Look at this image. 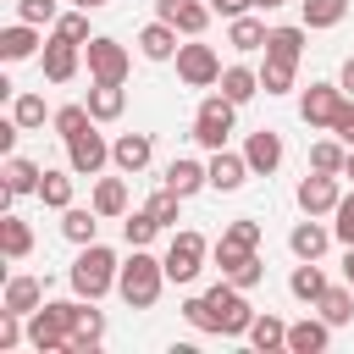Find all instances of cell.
Segmentation results:
<instances>
[{"mask_svg":"<svg viewBox=\"0 0 354 354\" xmlns=\"http://www.w3.org/2000/svg\"><path fill=\"white\" fill-rule=\"evenodd\" d=\"M205 171H210V188H216V194H238V188L254 177L249 160H243V149H210Z\"/></svg>","mask_w":354,"mask_h":354,"instance_id":"cell-14","label":"cell"},{"mask_svg":"<svg viewBox=\"0 0 354 354\" xmlns=\"http://www.w3.org/2000/svg\"><path fill=\"white\" fill-rule=\"evenodd\" d=\"M149 160H155V138H149V133H122V138H111V166H116V171L138 177Z\"/></svg>","mask_w":354,"mask_h":354,"instance_id":"cell-16","label":"cell"},{"mask_svg":"<svg viewBox=\"0 0 354 354\" xmlns=\"http://www.w3.org/2000/svg\"><path fill=\"white\" fill-rule=\"evenodd\" d=\"M138 55L144 61H177V28L171 22H149V28H138Z\"/></svg>","mask_w":354,"mask_h":354,"instance_id":"cell-20","label":"cell"},{"mask_svg":"<svg viewBox=\"0 0 354 354\" xmlns=\"http://www.w3.org/2000/svg\"><path fill=\"white\" fill-rule=\"evenodd\" d=\"M77 304L83 299H44L33 315H28V343L39 354H66L72 332H77Z\"/></svg>","mask_w":354,"mask_h":354,"instance_id":"cell-3","label":"cell"},{"mask_svg":"<svg viewBox=\"0 0 354 354\" xmlns=\"http://www.w3.org/2000/svg\"><path fill=\"white\" fill-rule=\"evenodd\" d=\"M77 61H83V44H72V39H61V33H50L44 50H39V66H44L50 83H72V77H77Z\"/></svg>","mask_w":354,"mask_h":354,"instance_id":"cell-13","label":"cell"},{"mask_svg":"<svg viewBox=\"0 0 354 354\" xmlns=\"http://www.w3.org/2000/svg\"><path fill=\"white\" fill-rule=\"evenodd\" d=\"M155 17L160 22H171L177 33H188V39H199L205 28H210V0H155Z\"/></svg>","mask_w":354,"mask_h":354,"instance_id":"cell-12","label":"cell"},{"mask_svg":"<svg viewBox=\"0 0 354 354\" xmlns=\"http://www.w3.org/2000/svg\"><path fill=\"white\" fill-rule=\"evenodd\" d=\"M326 288H332V282H326V271H321L315 260H299V266H293V277H288V293H293L299 304H315Z\"/></svg>","mask_w":354,"mask_h":354,"instance_id":"cell-26","label":"cell"},{"mask_svg":"<svg viewBox=\"0 0 354 354\" xmlns=\"http://www.w3.org/2000/svg\"><path fill=\"white\" fill-rule=\"evenodd\" d=\"M39 304H44V282H39V277H6L0 310H11V315H33Z\"/></svg>","mask_w":354,"mask_h":354,"instance_id":"cell-19","label":"cell"},{"mask_svg":"<svg viewBox=\"0 0 354 354\" xmlns=\"http://www.w3.org/2000/svg\"><path fill=\"white\" fill-rule=\"evenodd\" d=\"M83 61H88V77H94V83H127V66H133L127 44L111 39V33H94V39L83 44Z\"/></svg>","mask_w":354,"mask_h":354,"instance_id":"cell-7","label":"cell"},{"mask_svg":"<svg viewBox=\"0 0 354 354\" xmlns=\"http://www.w3.org/2000/svg\"><path fill=\"white\" fill-rule=\"evenodd\" d=\"M155 232H160V221H155L149 210L122 216V238H127V249H149V243H155Z\"/></svg>","mask_w":354,"mask_h":354,"instance_id":"cell-41","label":"cell"},{"mask_svg":"<svg viewBox=\"0 0 354 354\" xmlns=\"http://www.w3.org/2000/svg\"><path fill=\"white\" fill-rule=\"evenodd\" d=\"M343 83H310L304 94H299V116H304V127H332L337 122V111H343Z\"/></svg>","mask_w":354,"mask_h":354,"instance_id":"cell-10","label":"cell"},{"mask_svg":"<svg viewBox=\"0 0 354 354\" xmlns=\"http://www.w3.org/2000/svg\"><path fill=\"white\" fill-rule=\"evenodd\" d=\"M72 6H83V11H100V6H111V0H72Z\"/></svg>","mask_w":354,"mask_h":354,"instance_id":"cell-52","label":"cell"},{"mask_svg":"<svg viewBox=\"0 0 354 354\" xmlns=\"http://www.w3.org/2000/svg\"><path fill=\"white\" fill-rule=\"evenodd\" d=\"M88 111H94V122H116L127 111V88L122 83H94L88 88Z\"/></svg>","mask_w":354,"mask_h":354,"instance_id":"cell-31","label":"cell"},{"mask_svg":"<svg viewBox=\"0 0 354 354\" xmlns=\"http://www.w3.org/2000/svg\"><path fill=\"white\" fill-rule=\"evenodd\" d=\"M243 160H249L254 177H271V171L282 166V133H277V127H254V133L243 138Z\"/></svg>","mask_w":354,"mask_h":354,"instance_id":"cell-15","label":"cell"},{"mask_svg":"<svg viewBox=\"0 0 354 354\" xmlns=\"http://www.w3.org/2000/svg\"><path fill=\"white\" fill-rule=\"evenodd\" d=\"M39 183H44V171H39L33 160L6 155V188H11V194H39Z\"/></svg>","mask_w":354,"mask_h":354,"instance_id":"cell-39","label":"cell"},{"mask_svg":"<svg viewBox=\"0 0 354 354\" xmlns=\"http://www.w3.org/2000/svg\"><path fill=\"white\" fill-rule=\"evenodd\" d=\"M260 277H266V266H260V254H249V260H243L238 271H227V282H238L243 293H249V288H260Z\"/></svg>","mask_w":354,"mask_h":354,"instance_id":"cell-46","label":"cell"},{"mask_svg":"<svg viewBox=\"0 0 354 354\" xmlns=\"http://www.w3.org/2000/svg\"><path fill=\"white\" fill-rule=\"evenodd\" d=\"M166 282H177V288H188L199 271H205V260H210V238L205 232H194V227H183V232H171V243H166Z\"/></svg>","mask_w":354,"mask_h":354,"instance_id":"cell-5","label":"cell"},{"mask_svg":"<svg viewBox=\"0 0 354 354\" xmlns=\"http://www.w3.org/2000/svg\"><path fill=\"white\" fill-rule=\"evenodd\" d=\"M72 177H77L72 166H66V171H44V183H39V199H44L50 210H66V205H72Z\"/></svg>","mask_w":354,"mask_h":354,"instance_id":"cell-40","label":"cell"},{"mask_svg":"<svg viewBox=\"0 0 354 354\" xmlns=\"http://www.w3.org/2000/svg\"><path fill=\"white\" fill-rule=\"evenodd\" d=\"M343 282H348V288H354V243H348V249H343Z\"/></svg>","mask_w":354,"mask_h":354,"instance_id":"cell-51","label":"cell"},{"mask_svg":"<svg viewBox=\"0 0 354 354\" xmlns=\"http://www.w3.org/2000/svg\"><path fill=\"white\" fill-rule=\"evenodd\" d=\"M210 11L232 22V17H243V11H254V0H210Z\"/></svg>","mask_w":354,"mask_h":354,"instance_id":"cell-48","label":"cell"},{"mask_svg":"<svg viewBox=\"0 0 354 354\" xmlns=\"http://www.w3.org/2000/svg\"><path fill=\"white\" fill-rule=\"evenodd\" d=\"M55 33L72 39V44H88V39H94V33H88V11H83V6H77V11H61V17H55Z\"/></svg>","mask_w":354,"mask_h":354,"instance_id":"cell-43","label":"cell"},{"mask_svg":"<svg viewBox=\"0 0 354 354\" xmlns=\"http://www.w3.org/2000/svg\"><path fill=\"white\" fill-rule=\"evenodd\" d=\"M17 133H22L17 122H0V155H17Z\"/></svg>","mask_w":354,"mask_h":354,"instance_id":"cell-49","label":"cell"},{"mask_svg":"<svg viewBox=\"0 0 354 354\" xmlns=\"http://www.w3.org/2000/svg\"><path fill=\"white\" fill-rule=\"evenodd\" d=\"M304 22H282V28H271L266 33V55H282V61H299L304 55Z\"/></svg>","mask_w":354,"mask_h":354,"instance_id":"cell-29","label":"cell"},{"mask_svg":"<svg viewBox=\"0 0 354 354\" xmlns=\"http://www.w3.org/2000/svg\"><path fill=\"white\" fill-rule=\"evenodd\" d=\"M144 210H149V216H155L160 227H177V210H183V194H171V188L160 183V188L149 194V205H144Z\"/></svg>","mask_w":354,"mask_h":354,"instance_id":"cell-42","label":"cell"},{"mask_svg":"<svg viewBox=\"0 0 354 354\" xmlns=\"http://www.w3.org/2000/svg\"><path fill=\"white\" fill-rule=\"evenodd\" d=\"M177 77L188 88H210V83H221V55L210 44L188 39V44H177Z\"/></svg>","mask_w":354,"mask_h":354,"instance_id":"cell-8","label":"cell"},{"mask_svg":"<svg viewBox=\"0 0 354 354\" xmlns=\"http://www.w3.org/2000/svg\"><path fill=\"white\" fill-rule=\"evenodd\" d=\"M249 343H254V348H266V354H271V348H288V321H277L271 310H266V315H254V321H249Z\"/></svg>","mask_w":354,"mask_h":354,"instance_id":"cell-36","label":"cell"},{"mask_svg":"<svg viewBox=\"0 0 354 354\" xmlns=\"http://www.w3.org/2000/svg\"><path fill=\"white\" fill-rule=\"evenodd\" d=\"M100 221H105V216H100L94 205H88V210H77V205H66V210H61V238L83 249V243H94V238H100Z\"/></svg>","mask_w":354,"mask_h":354,"instance_id":"cell-24","label":"cell"},{"mask_svg":"<svg viewBox=\"0 0 354 354\" xmlns=\"http://www.w3.org/2000/svg\"><path fill=\"white\" fill-rule=\"evenodd\" d=\"M332 343V321L326 315H304L288 326V354H321Z\"/></svg>","mask_w":354,"mask_h":354,"instance_id":"cell-18","label":"cell"},{"mask_svg":"<svg viewBox=\"0 0 354 354\" xmlns=\"http://www.w3.org/2000/svg\"><path fill=\"white\" fill-rule=\"evenodd\" d=\"M232 116H238V105H232L227 94H205L199 111H194V144H199V149H227Z\"/></svg>","mask_w":354,"mask_h":354,"instance_id":"cell-6","label":"cell"},{"mask_svg":"<svg viewBox=\"0 0 354 354\" xmlns=\"http://www.w3.org/2000/svg\"><path fill=\"white\" fill-rule=\"evenodd\" d=\"M293 199H299L304 216H332L337 199H343V183H337V171H310V177H299Z\"/></svg>","mask_w":354,"mask_h":354,"instance_id":"cell-9","label":"cell"},{"mask_svg":"<svg viewBox=\"0 0 354 354\" xmlns=\"http://www.w3.org/2000/svg\"><path fill=\"white\" fill-rule=\"evenodd\" d=\"M50 127H55V138L66 144V138H77L83 127H94V111H88V100L83 105H61L55 116H50Z\"/></svg>","mask_w":354,"mask_h":354,"instance_id":"cell-38","label":"cell"},{"mask_svg":"<svg viewBox=\"0 0 354 354\" xmlns=\"http://www.w3.org/2000/svg\"><path fill=\"white\" fill-rule=\"evenodd\" d=\"M0 249H6V260H28L33 254V227L22 221V216H0Z\"/></svg>","mask_w":354,"mask_h":354,"instance_id":"cell-28","label":"cell"},{"mask_svg":"<svg viewBox=\"0 0 354 354\" xmlns=\"http://www.w3.org/2000/svg\"><path fill=\"white\" fill-rule=\"evenodd\" d=\"M50 116H55V111H44V94H17V100H11V122H17L22 133H39Z\"/></svg>","mask_w":354,"mask_h":354,"instance_id":"cell-34","label":"cell"},{"mask_svg":"<svg viewBox=\"0 0 354 354\" xmlns=\"http://www.w3.org/2000/svg\"><path fill=\"white\" fill-rule=\"evenodd\" d=\"M326 243H332V227H326L321 216H304V221H293V232H288L293 260H321V254H326Z\"/></svg>","mask_w":354,"mask_h":354,"instance_id":"cell-17","label":"cell"},{"mask_svg":"<svg viewBox=\"0 0 354 354\" xmlns=\"http://www.w3.org/2000/svg\"><path fill=\"white\" fill-rule=\"evenodd\" d=\"M160 288H166V260H155L149 249H133V254L122 260V271H116L122 304H127V310H155Z\"/></svg>","mask_w":354,"mask_h":354,"instance_id":"cell-2","label":"cell"},{"mask_svg":"<svg viewBox=\"0 0 354 354\" xmlns=\"http://www.w3.org/2000/svg\"><path fill=\"white\" fill-rule=\"evenodd\" d=\"M183 315H188V326L194 332H216V337H249V321H254V304H249V293L238 288V282H216L210 293H194L188 304H183Z\"/></svg>","mask_w":354,"mask_h":354,"instance_id":"cell-1","label":"cell"},{"mask_svg":"<svg viewBox=\"0 0 354 354\" xmlns=\"http://www.w3.org/2000/svg\"><path fill=\"white\" fill-rule=\"evenodd\" d=\"M315 310H321L332 326H348V321H354V288H348V282H343V288H326V293L315 299Z\"/></svg>","mask_w":354,"mask_h":354,"instance_id":"cell-35","label":"cell"},{"mask_svg":"<svg viewBox=\"0 0 354 354\" xmlns=\"http://www.w3.org/2000/svg\"><path fill=\"white\" fill-rule=\"evenodd\" d=\"M343 177H348V183H354V149H348V166H343Z\"/></svg>","mask_w":354,"mask_h":354,"instance_id":"cell-54","label":"cell"},{"mask_svg":"<svg viewBox=\"0 0 354 354\" xmlns=\"http://www.w3.org/2000/svg\"><path fill=\"white\" fill-rule=\"evenodd\" d=\"M116 271H122V260L94 238V243H83V249H77V260H72L66 282H72V293H77V299H105V293L116 288Z\"/></svg>","mask_w":354,"mask_h":354,"instance_id":"cell-4","label":"cell"},{"mask_svg":"<svg viewBox=\"0 0 354 354\" xmlns=\"http://www.w3.org/2000/svg\"><path fill=\"white\" fill-rule=\"evenodd\" d=\"M160 183H166L171 194H183V199H194L199 188H210V171H205L199 160H171V166L160 171Z\"/></svg>","mask_w":354,"mask_h":354,"instance_id":"cell-23","label":"cell"},{"mask_svg":"<svg viewBox=\"0 0 354 354\" xmlns=\"http://www.w3.org/2000/svg\"><path fill=\"white\" fill-rule=\"evenodd\" d=\"M266 33H271V28H266L260 17H249V11L227 22V44H232V50H243V55H254V50H266Z\"/></svg>","mask_w":354,"mask_h":354,"instance_id":"cell-27","label":"cell"},{"mask_svg":"<svg viewBox=\"0 0 354 354\" xmlns=\"http://www.w3.org/2000/svg\"><path fill=\"white\" fill-rule=\"evenodd\" d=\"M332 133L354 149V100H343V111H337V122H332Z\"/></svg>","mask_w":354,"mask_h":354,"instance_id":"cell-47","label":"cell"},{"mask_svg":"<svg viewBox=\"0 0 354 354\" xmlns=\"http://www.w3.org/2000/svg\"><path fill=\"white\" fill-rule=\"evenodd\" d=\"M332 238H337L343 249L354 243V194H343V199H337V210H332Z\"/></svg>","mask_w":354,"mask_h":354,"instance_id":"cell-45","label":"cell"},{"mask_svg":"<svg viewBox=\"0 0 354 354\" xmlns=\"http://www.w3.org/2000/svg\"><path fill=\"white\" fill-rule=\"evenodd\" d=\"M337 83H343V94H348V100H354V55H348V61H343V72H337Z\"/></svg>","mask_w":354,"mask_h":354,"instance_id":"cell-50","label":"cell"},{"mask_svg":"<svg viewBox=\"0 0 354 354\" xmlns=\"http://www.w3.org/2000/svg\"><path fill=\"white\" fill-rule=\"evenodd\" d=\"M100 337H105V315L94 310V299H83V304H77V332H72L66 354H94Z\"/></svg>","mask_w":354,"mask_h":354,"instance_id":"cell-22","label":"cell"},{"mask_svg":"<svg viewBox=\"0 0 354 354\" xmlns=\"http://www.w3.org/2000/svg\"><path fill=\"white\" fill-rule=\"evenodd\" d=\"M221 94H227L232 105H249V100L260 94V72H254V66H221Z\"/></svg>","mask_w":354,"mask_h":354,"instance_id":"cell-30","label":"cell"},{"mask_svg":"<svg viewBox=\"0 0 354 354\" xmlns=\"http://www.w3.org/2000/svg\"><path fill=\"white\" fill-rule=\"evenodd\" d=\"M293 77H299V61L266 55V66H260V88H266V94H288V88H293Z\"/></svg>","mask_w":354,"mask_h":354,"instance_id":"cell-37","label":"cell"},{"mask_svg":"<svg viewBox=\"0 0 354 354\" xmlns=\"http://www.w3.org/2000/svg\"><path fill=\"white\" fill-rule=\"evenodd\" d=\"M254 6H260V11H277V6H288V0H254Z\"/></svg>","mask_w":354,"mask_h":354,"instance_id":"cell-53","label":"cell"},{"mask_svg":"<svg viewBox=\"0 0 354 354\" xmlns=\"http://www.w3.org/2000/svg\"><path fill=\"white\" fill-rule=\"evenodd\" d=\"M66 166H72L77 177H100V171L111 166V144H105V133L83 127L77 138H66Z\"/></svg>","mask_w":354,"mask_h":354,"instance_id":"cell-11","label":"cell"},{"mask_svg":"<svg viewBox=\"0 0 354 354\" xmlns=\"http://www.w3.org/2000/svg\"><path fill=\"white\" fill-rule=\"evenodd\" d=\"M299 17H304V28H337L343 17H348V0H299Z\"/></svg>","mask_w":354,"mask_h":354,"instance_id":"cell-33","label":"cell"},{"mask_svg":"<svg viewBox=\"0 0 354 354\" xmlns=\"http://www.w3.org/2000/svg\"><path fill=\"white\" fill-rule=\"evenodd\" d=\"M61 11H55V0H17V22H33V28H50Z\"/></svg>","mask_w":354,"mask_h":354,"instance_id":"cell-44","label":"cell"},{"mask_svg":"<svg viewBox=\"0 0 354 354\" xmlns=\"http://www.w3.org/2000/svg\"><path fill=\"white\" fill-rule=\"evenodd\" d=\"M88 205H94L105 221H122V216H127V171H122V177H100L94 194H88Z\"/></svg>","mask_w":354,"mask_h":354,"instance_id":"cell-21","label":"cell"},{"mask_svg":"<svg viewBox=\"0 0 354 354\" xmlns=\"http://www.w3.org/2000/svg\"><path fill=\"white\" fill-rule=\"evenodd\" d=\"M343 166H348V144H343L337 133L310 144V171H337V177H343Z\"/></svg>","mask_w":354,"mask_h":354,"instance_id":"cell-32","label":"cell"},{"mask_svg":"<svg viewBox=\"0 0 354 354\" xmlns=\"http://www.w3.org/2000/svg\"><path fill=\"white\" fill-rule=\"evenodd\" d=\"M39 28L33 22H11L6 33H0V61H28V55H39Z\"/></svg>","mask_w":354,"mask_h":354,"instance_id":"cell-25","label":"cell"}]
</instances>
